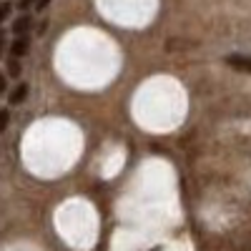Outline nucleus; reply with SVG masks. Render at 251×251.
Segmentation results:
<instances>
[{
    "label": "nucleus",
    "instance_id": "7ed1b4c3",
    "mask_svg": "<svg viewBox=\"0 0 251 251\" xmlns=\"http://www.w3.org/2000/svg\"><path fill=\"white\" fill-rule=\"evenodd\" d=\"M10 53H13V58H20V55H25V53H28V40H25V38H18V40H13V46H10Z\"/></svg>",
    "mask_w": 251,
    "mask_h": 251
},
{
    "label": "nucleus",
    "instance_id": "1a4fd4ad",
    "mask_svg": "<svg viewBox=\"0 0 251 251\" xmlns=\"http://www.w3.org/2000/svg\"><path fill=\"white\" fill-rule=\"evenodd\" d=\"M3 93H5V75L0 73V96H3Z\"/></svg>",
    "mask_w": 251,
    "mask_h": 251
},
{
    "label": "nucleus",
    "instance_id": "39448f33",
    "mask_svg": "<svg viewBox=\"0 0 251 251\" xmlns=\"http://www.w3.org/2000/svg\"><path fill=\"white\" fill-rule=\"evenodd\" d=\"M10 10H13V5H10V3H3V5H0V23H3V20L10 15Z\"/></svg>",
    "mask_w": 251,
    "mask_h": 251
},
{
    "label": "nucleus",
    "instance_id": "f03ea898",
    "mask_svg": "<svg viewBox=\"0 0 251 251\" xmlns=\"http://www.w3.org/2000/svg\"><path fill=\"white\" fill-rule=\"evenodd\" d=\"M25 30H30V18H28V15L18 18L15 23H13V33H15L18 38H23V35H25Z\"/></svg>",
    "mask_w": 251,
    "mask_h": 251
},
{
    "label": "nucleus",
    "instance_id": "20e7f679",
    "mask_svg": "<svg viewBox=\"0 0 251 251\" xmlns=\"http://www.w3.org/2000/svg\"><path fill=\"white\" fill-rule=\"evenodd\" d=\"M25 96H28V86H25V83H20V86L10 93V103H13V106H18V103L25 100Z\"/></svg>",
    "mask_w": 251,
    "mask_h": 251
},
{
    "label": "nucleus",
    "instance_id": "9d476101",
    "mask_svg": "<svg viewBox=\"0 0 251 251\" xmlns=\"http://www.w3.org/2000/svg\"><path fill=\"white\" fill-rule=\"evenodd\" d=\"M50 5V0H40V3H38V10H46Z\"/></svg>",
    "mask_w": 251,
    "mask_h": 251
},
{
    "label": "nucleus",
    "instance_id": "423d86ee",
    "mask_svg": "<svg viewBox=\"0 0 251 251\" xmlns=\"http://www.w3.org/2000/svg\"><path fill=\"white\" fill-rule=\"evenodd\" d=\"M8 116H10V111H0V131H5V126H8Z\"/></svg>",
    "mask_w": 251,
    "mask_h": 251
},
{
    "label": "nucleus",
    "instance_id": "6e6552de",
    "mask_svg": "<svg viewBox=\"0 0 251 251\" xmlns=\"http://www.w3.org/2000/svg\"><path fill=\"white\" fill-rule=\"evenodd\" d=\"M33 3H35V0H20V3H18V8H23V10H25V8H30Z\"/></svg>",
    "mask_w": 251,
    "mask_h": 251
},
{
    "label": "nucleus",
    "instance_id": "f257e3e1",
    "mask_svg": "<svg viewBox=\"0 0 251 251\" xmlns=\"http://www.w3.org/2000/svg\"><path fill=\"white\" fill-rule=\"evenodd\" d=\"M226 63H228L231 68L241 71V73H251V58H249V55H228Z\"/></svg>",
    "mask_w": 251,
    "mask_h": 251
},
{
    "label": "nucleus",
    "instance_id": "0eeeda50",
    "mask_svg": "<svg viewBox=\"0 0 251 251\" xmlns=\"http://www.w3.org/2000/svg\"><path fill=\"white\" fill-rule=\"evenodd\" d=\"M8 71H10V75H13V78H18V75H20V66H18L15 60H13V63H8Z\"/></svg>",
    "mask_w": 251,
    "mask_h": 251
},
{
    "label": "nucleus",
    "instance_id": "9b49d317",
    "mask_svg": "<svg viewBox=\"0 0 251 251\" xmlns=\"http://www.w3.org/2000/svg\"><path fill=\"white\" fill-rule=\"evenodd\" d=\"M3 38H5V33L0 30V55H3Z\"/></svg>",
    "mask_w": 251,
    "mask_h": 251
}]
</instances>
